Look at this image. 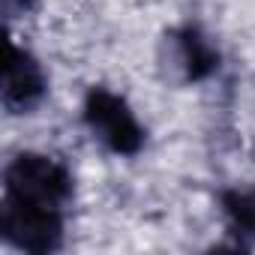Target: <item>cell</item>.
I'll return each instance as SVG.
<instances>
[{
  "label": "cell",
  "instance_id": "cell-4",
  "mask_svg": "<svg viewBox=\"0 0 255 255\" xmlns=\"http://www.w3.org/2000/svg\"><path fill=\"white\" fill-rule=\"evenodd\" d=\"M48 90L42 63L21 45H9L3 69V108L9 114H27L42 102Z\"/></svg>",
  "mask_w": 255,
  "mask_h": 255
},
{
  "label": "cell",
  "instance_id": "cell-1",
  "mask_svg": "<svg viewBox=\"0 0 255 255\" xmlns=\"http://www.w3.org/2000/svg\"><path fill=\"white\" fill-rule=\"evenodd\" d=\"M3 198L66 210L72 201V174L48 153H18L3 174Z\"/></svg>",
  "mask_w": 255,
  "mask_h": 255
},
{
  "label": "cell",
  "instance_id": "cell-3",
  "mask_svg": "<svg viewBox=\"0 0 255 255\" xmlns=\"http://www.w3.org/2000/svg\"><path fill=\"white\" fill-rule=\"evenodd\" d=\"M63 231H66V210L36 207L12 198L0 201V234L18 252L30 255L57 252L63 246Z\"/></svg>",
  "mask_w": 255,
  "mask_h": 255
},
{
  "label": "cell",
  "instance_id": "cell-2",
  "mask_svg": "<svg viewBox=\"0 0 255 255\" xmlns=\"http://www.w3.org/2000/svg\"><path fill=\"white\" fill-rule=\"evenodd\" d=\"M90 135L117 156H135L144 147V126L120 93L108 87H90L81 108Z\"/></svg>",
  "mask_w": 255,
  "mask_h": 255
},
{
  "label": "cell",
  "instance_id": "cell-7",
  "mask_svg": "<svg viewBox=\"0 0 255 255\" xmlns=\"http://www.w3.org/2000/svg\"><path fill=\"white\" fill-rule=\"evenodd\" d=\"M30 6H33V0H3L6 12H27Z\"/></svg>",
  "mask_w": 255,
  "mask_h": 255
},
{
  "label": "cell",
  "instance_id": "cell-5",
  "mask_svg": "<svg viewBox=\"0 0 255 255\" xmlns=\"http://www.w3.org/2000/svg\"><path fill=\"white\" fill-rule=\"evenodd\" d=\"M171 45H174V66L186 81H204L219 69V51L195 24L174 30Z\"/></svg>",
  "mask_w": 255,
  "mask_h": 255
},
{
  "label": "cell",
  "instance_id": "cell-6",
  "mask_svg": "<svg viewBox=\"0 0 255 255\" xmlns=\"http://www.w3.org/2000/svg\"><path fill=\"white\" fill-rule=\"evenodd\" d=\"M219 210L234 234L255 237V189L252 186H231L219 195Z\"/></svg>",
  "mask_w": 255,
  "mask_h": 255
}]
</instances>
